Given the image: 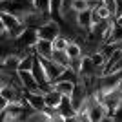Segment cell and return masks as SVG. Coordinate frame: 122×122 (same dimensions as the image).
<instances>
[{"label":"cell","instance_id":"6da1fadb","mask_svg":"<svg viewBox=\"0 0 122 122\" xmlns=\"http://www.w3.org/2000/svg\"><path fill=\"white\" fill-rule=\"evenodd\" d=\"M122 86V73H104L98 76L97 93H109Z\"/></svg>","mask_w":122,"mask_h":122},{"label":"cell","instance_id":"7a4b0ae2","mask_svg":"<svg viewBox=\"0 0 122 122\" xmlns=\"http://www.w3.org/2000/svg\"><path fill=\"white\" fill-rule=\"evenodd\" d=\"M53 18H51L49 15H44V13H38V11H29V13H25L24 16L20 18V22L27 27V29H38V27H42L44 24H47V22H51Z\"/></svg>","mask_w":122,"mask_h":122},{"label":"cell","instance_id":"3957f363","mask_svg":"<svg viewBox=\"0 0 122 122\" xmlns=\"http://www.w3.org/2000/svg\"><path fill=\"white\" fill-rule=\"evenodd\" d=\"M58 35H60V25H58V22H55V20L47 22V24H44L42 27H38V29H36V36H38L40 40H49V42H53Z\"/></svg>","mask_w":122,"mask_h":122},{"label":"cell","instance_id":"277c9868","mask_svg":"<svg viewBox=\"0 0 122 122\" xmlns=\"http://www.w3.org/2000/svg\"><path fill=\"white\" fill-rule=\"evenodd\" d=\"M89 97V93L86 91V87L82 86L80 82H76L75 84V89H73L71 97H69V100H71V106L75 107V111L78 113L84 107V104H86V98Z\"/></svg>","mask_w":122,"mask_h":122},{"label":"cell","instance_id":"5b68a950","mask_svg":"<svg viewBox=\"0 0 122 122\" xmlns=\"http://www.w3.org/2000/svg\"><path fill=\"white\" fill-rule=\"evenodd\" d=\"M38 60H40L42 67H44V71H46V75H47V80H49L51 84H53V82L62 75V71L66 69V67H62L60 64H55L51 58H38Z\"/></svg>","mask_w":122,"mask_h":122},{"label":"cell","instance_id":"8992f818","mask_svg":"<svg viewBox=\"0 0 122 122\" xmlns=\"http://www.w3.org/2000/svg\"><path fill=\"white\" fill-rule=\"evenodd\" d=\"M38 36H36V31L35 29H27L22 33L18 38H15V46H16V51L18 49H25V47H35Z\"/></svg>","mask_w":122,"mask_h":122},{"label":"cell","instance_id":"52a82bcc","mask_svg":"<svg viewBox=\"0 0 122 122\" xmlns=\"http://www.w3.org/2000/svg\"><path fill=\"white\" fill-rule=\"evenodd\" d=\"M24 98H25V104H27L31 109H35V111H46L44 93H42V91H36V93L24 91Z\"/></svg>","mask_w":122,"mask_h":122},{"label":"cell","instance_id":"ba28073f","mask_svg":"<svg viewBox=\"0 0 122 122\" xmlns=\"http://www.w3.org/2000/svg\"><path fill=\"white\" fill-rule=\"evenodd\" d=\"M102 75H104V69H100V67L95 66L89 56H82L78 76H102Z\"/></svg>","mask_w":122,"mask_h":122},{"label":"cell","instance_id":"9c48e42d","mask_svg":"<svg viewBox=\"0 0 122 122\" xmlns=\"http://www.w3.org/2000/svg\"><path fill=\"white\" fill-rule=\"evenodd\" d=\"M18 78H20V82H22L24 91H31V93L40 91V86H38V82L33 78L31 71H18Z\"/></svg>","mask_w":122,"mask_h":122},{"label":"cell","instance_id":"30bf717a","mask_svg":"<svg viewBox=\"0 0 122 122\" xmlns=\"http://www.w3.org/2000/svg\"><path fill=\"white\" fill-rule=\"evenodd\" d=\"M62 102V95L56 89H53V86H51V89H47V91H44V104H46V111H49V109H56V107L60 106Z\"/></svg>","mask_w":122,"mask_h":122},{"label":"cell","instance_id":"8fae6325","mask_svg":"<svg viewBox=\"0 0 122 122\" xmlns=\"http://www.w3.org/2000/svg\"><path fill=\"white\" fill-rule=\"evenodd\" d=\"M35 55L38 56V58H51V55H53V46H51L49 40H36L35 44Z\"/></svg>","mask_w":122,"mask_h":122},{"label":"cell","instance_id":"7c38bea8","mask_svg":"<svg viewBox=\"0 0 122 122\" xmlns=\"http://www.w3.org/2000/svg\"><path fill=\"white\" fill-rule=\"evenodd\" d=\"M75 84H76V82H69V80H56V82H53L51 86H53V89H56V91L60 93L62 97H71L73 89H75Z\"/></svg>","mask_w":122,"mask_h":122},{"label":"cell","instance_id":"4fadbf2b","mask_svg":"<svg viewBox=\"0 0 122 122\" xmlns=\"http://www.w3.org/2000/svg\"><path fill=\"white\" fill-rule=\"evenodd\" d=\"M56 111H58V115H62L64 118H69V117H75L76 115L75 107L71 106L69 97H62V102H60V106L56 107Z\"/></svg>","mask_w":122,"mask_h":122},{"label":"cell","instance_id":"5bb4252c","mask_svg":"<svg viewBox=\"0 0 122 122\" xmlns=\"http://www.w3.org/2000/svg\"><path fill=\"white\" fill-rule=\"evenodd\" d=\"M0 18H2V22H4V25H5V29H7V31L15 29L16 25H20V24H22L18 16L11 15V13H5V11H0Z\"/></svg>","mask_w":122,"mask_h":122},{"label":"cell","instance_id":"9a60e30c","mask_svg":"<svg viewBox=\"0 0 122 122\" xmlns=\"http://www.w3.org/2000/svg\"><path fill=\"white\" fill-rule=\"evenodd\" d=\"M76 24H78V27H80L84 33H87L89 27H91V9L78 13V16H76Z\"/></svg>","mask_w":122,"mask_h":122},{"label":"cell","instance_id":"2e32d148","mask_svg":"<svg viewBox=\"0 0 122 122\" xmlns=\"http://www.w3.org/2000/svg\"><path fill=\"white\" fill-rule=\"evenodd\" d=\"M18 62H20V58H18V55L16 53H13V55L5 56L4 60H2V69H5V71H18Z\"/></svg>","mask_w":122,"mask_h":122},{"label":"cell","instance_id":"e0dca14e","mask_svg":"<svg viewBox=\"0 0 122 122\" xmlns=\"http://www.w3.org/2000/svg\"><path fill=\"white\" fill-rule=\"evenodd\" d=\"M69 44H71V38H67V36H66V35H62V33L56 36L53 42H51V46H53V51H66Z\"/></svg>","mask_w":122,"mask_h":122},{"label":"cell","instance_id":"ac0fdd59","mask_svg":"<svg viewBox=\"0 0 122 122\" xmlns=\"http://www.w3.org/2000/svg\"><path fill=\"white\" fill-rule=\"evenodd\" d=\"M36 55L35 53H29V55H25L20 58L18 62V71H31V67H33V62H35Z\"/></svg>","mask_w":122,"mask_h":122},{"label":"cell","instance_id":"d6986e66","mask_svg":"<svg viewBox=\"0 0 122 122\" xmlns=\"http://www.w3.org/2000/svg\"><path fill=\"white\" fill-rule=\"evenodd\" d=\"M66 55H67V58H69V60L82 58V47L78 46L76 42L71 40V44H69V46H67V49H66Z\"/></svg>","mask_w":122,"mask_h":122},{"label":"cell","instance_id":"ffe728a7","mask_svg":"<svg viewBox=\"0 0 122 122\" xmlns=\"http://www.w3.org/2000/svg\"><path fill=\"white\" fill-rule=\"evenodd\" d=\"M51 60L55 62V64H60L62 67H69V58H67L66 51H53Z\"/></svg>","mask_w":122,"mask_h":122},{"label":"cell","instance_id":"44dd1931","mask_svg":"<svg viewBox=\"0 0 122 122\" xmlns=\"http://www.w3.org/2000/svg\"><path fill=\"white\" fill-rule=\"evenodd\" d=\"M33 7H35V11H38V13L49 15V0H33Z\"/></svg>","mask_w":122,"mask_h":122},{"label":"cell","instance_id":"7402d4cb","mask_svg":"<svg viewBox=\"0 0 122 122\" xmlns=\"http://www.w3.org/2000/svg\"><path fill=\"white\" fill-rule=\"evenodd\" d=\"M89 58H91V62H93V64H95L97 67H100V69H104V71H106V58L102 56L100 51H97V53L89 55Z\"/></svg>","mask_w":122,"mask_h":122},{"label":"cell","instance_id":"603a6c76","mask_svg":"<svg viewBox=\"0 0 122 122\" xmlns=\"http://www.w3.org/2000/svg\"><path fill=\"white\" fill-rule=\"evenodd\" d=\"M91 9H95L97 11V15L100 16V20H113V16H111V13H109V11L106 9V7H104V5H97V7H91Z\"/></svg>","mask_w":122,"mask_h":122},{"label":"cell","instance_id":"cb8c5ba5","mask_svg":"<svg viewBox=\"0 0 122 122\" xmlns=\"http://www.w3.org/2000/svg\"><path fill=\"white\" fill-rule=\"evenodd\" d=\"M87 9H91L89 4H87V0H73V11L82 13V11H87Z\"/></svg>","mask_w":122,"mask_h":122},{"label":"cell","instance_id":"d4e9b609","mask_svg":"<svg viewBox=\"0 0 122 122\" xmlns=\"http://www.w3.org/2000/svg\"><path fill=\"white\" fill-rule=\"evenodd\" d=\"M102 5L106 7L109 13H111V16L115 18V11H117V0H102Z\"/></svg>","mask_w":122,"mask_h":122},{"label":"cell","instance_id":"484cf974","mask_svg":"<svg viewBox=\"0 0 122 122\" xmlns=\"http://www.w3.org/2000/svg\"><path fill=\"white\" fill-rule=\"evenodd\" d=\"M111 118H113V122H122V102H120V104L117 106V109L113 111Z\"/></svg>","mask_w":122,"mask_h":122},{"label":"cell","instance_id":"4316f807","mask_svg":"<svg viewBox=\"0 0 122 122\" xmlns=\"http://www.w3.org/2000/svg\"><path fill=\"white\" fill-rule=\"evenodd\" d=\"M76 122H91V120H89L86 111H78L76 113Z\"/></svg>","mask_w":122,"mask_h":122},{"label":"cell","instance_id":"83f0119b","mask_svg":"<svg viewBox=\"0 0 122 122\" xmlns=\"http://www.w3.org/2000/svg\"><path fill=\"white\" fill-rule=\"evenodd\" d=\"M7 106H9V102H7L2 95H0V113H4L5 109H7Z\"/></svg>","mask_w":122,"mask_h":122},{"label":"cell","instance_id":"f1b7e54d","mask_svg":"<svg viewBox=\"0 0 122 122\" xmlns=\"http://www.w3.org/2000/svg\"><path fill=\"white\" fill-rule=\"evenodd\" d=\"M4 33H7V29H5L4 22H2V18H0V35H4Z\"/></svg>","mask_w":122,"mask_h":122},{"label":"cell","instance_id":"f546056e","mask_svg":"<svg viewBox=\"0 0 122 122\" xmlns=\"http://www.w3.org/2000/svg\"><path fill=\"white\" fill-rule=\"evenodd\" d=\"M66 122H76V115H75V117H69V118H66Z\"/></svg>","mask_w":122,"mask_h":122},{"label":"cell","instance_id":"4dcf8cb0","mask_svg":"<svg viewBox=\"0 0 122 122\" xmlns=\"http://www.w3.org/2000/svg\"><path fill=\"white\" fill-rule=\"evenodd\" d=\"M4 2H7V0H0V4H4Z\"/></svg>","mask_w":122,"mask_h":122},{"label":"cell","instance_id":"1f68e13d","mask_svg":"<svg viewBox=\"0 0 122 122\" xmlns=\"http://www.w3.org/2000/svg\"><path fill=\"white\" fill-rule=\"evenodd\" d=\"M0 89H2V82H0Z\"/></svg>","mask_w":122,"mask_h":122}]
</instances>
